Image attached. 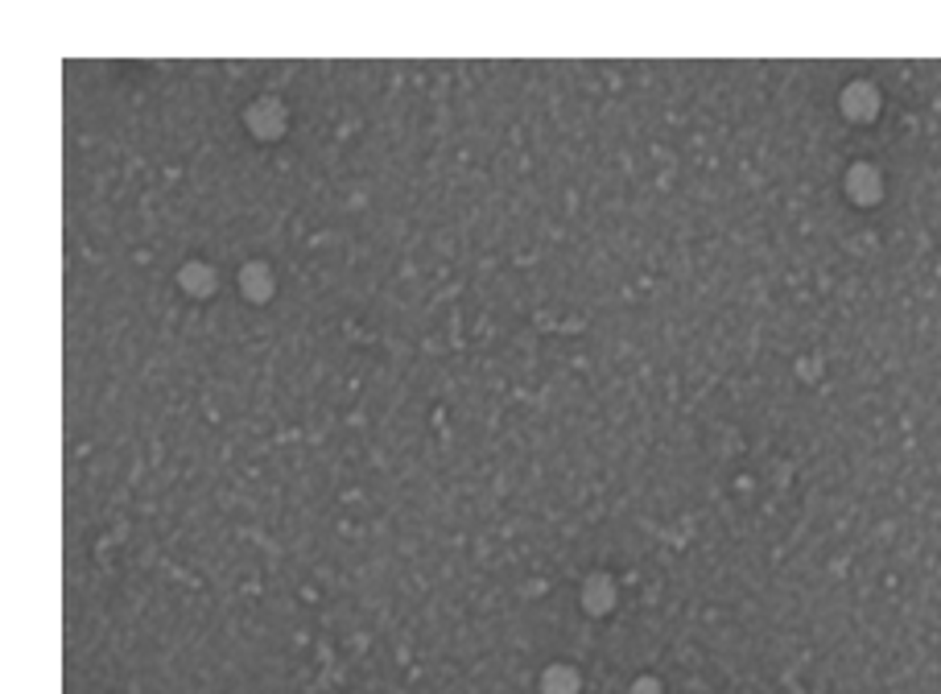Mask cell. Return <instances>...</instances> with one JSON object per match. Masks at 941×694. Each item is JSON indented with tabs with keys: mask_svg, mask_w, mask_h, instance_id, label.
<instances>
[{
	"mask_svg": "<svg viewBox=\"0 0 941 694\" xmlns=\"http://www.w3.org/2000/svg\"><path fill=\"white\" fill-rule=\"evenodd\" d=\"M178 285H182V290L190 293V298H211V290H215V273L207 269L203 261H190V264L182 269V273H178Z\"/></svg>",
	"mask_w": 941,
	"mask_h": 694,
	"instance_id": "4",
	"label": "cell"
},
{
	"mask_svg": "<svg viewBox=\"0 0 941 694\" xmlns=\"http://www.w3.org/2000/svg\"><path fill=\"white\" fill-rule=\"evenodd\" d=\"M244 120H248V133H253V137L277 141L285 133V125H290V112H285L272 96H264V99H256L253 108L244 112Z\"/></svg>",
	"mask_w": 941,
	"mask_h": 694,
	"instance_id": "1",
	"label": "cell"
},
{
	"mask_svg": "<svg viewBox=\"0 0 941 694\" xmlns=\"http://www.w3.org/2000/svg\"><path fill=\"white\" fill-rule=\"evenodd\" d=\"M863 96H872V88H867V83H854V88L843 96V108L851 112V116H872L875 99H863Z\"/></svg>",
	"mask_w": 941,
	"mask_h": 694,
	"instance_id": "5",
	"label": "cell"
},
{
	"mask_svg": "<svg viewBox=\"0 0 941 694\" xmlns=\"http://www.w3.org/2000/svg\"><path fill=\"white\" fill-rule=\"evenodd\" d=\"M846 190H851L854 203H875V199H880V190H883V182H880V174H875L867 162H859V166L846 174Z\"/></svg>",
	"mask_w": 941,
	"mask_h": 694,
	"instance_id": "3",
	"label": "cell"
},
{
	"mask_svg": "<svg viewBox=\"0 0 941 694\" xmlns=\"http://www.w3.org/2000/svg\"><path fill=\"white\" fill-rule=\"evenodd\" d=\"M240 290H244V298H248V302H256V306L269 302V293H272V273H269V264H264V261L244 264Z\"/></svg>",
	"mask_w": 941,
	"mask_h": 694,
	"instance_id": "2",
	"label": "cell"
}]
</instances>
